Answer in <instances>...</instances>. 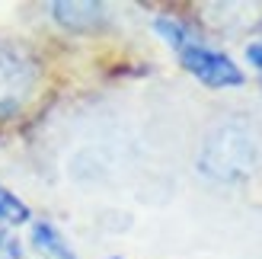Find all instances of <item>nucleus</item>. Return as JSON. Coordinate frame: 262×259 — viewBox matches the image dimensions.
<instances>
[{
	"label": "nucleus",
	"instance_id": "nucleus-1",
	"mask_svg": "<svg viewBox=\"0 0 262 259\" xmlns=\"http://www.w3.org/2000/svg\"><path fill=\"white\" fill-rule=\"evenodd\" d=\"M259 163V144L243 125L214 128L199 154V170L217 183H240Z\"/></svg>",
	"mask_w": 262,
	"mask_h": 259
},
{
	"label": "nucleus",
	"instance_id": "nucleus-2",
	"mask_svg": "<svg viewBox=\"0 0 262 259\" xmlns=\"http://www.w3.org/2000/svg\"><path fill=\"white\" fill-rule=\"evenodd\" d=\"M38 80V68L26 51L0 42V119L16 115L29 102Z\"/></svg>",
	"mask_w": 262,
	"mask_h": 259
},
{
	"label": "nucleus",
	"instance_id": "nucleus-3",
	"mask_svg": "<svg viewBox=\"0 0 262 259\" xmlns=\"http://www.w3.org/2000/svg\"><path fill=\"white\" fill-rule=\"evenodd\" d=\"M179 61H182V68H186L192 77H199V80L205 87H243V71L237 68V61L227 58L224 51H214V48H208V45H189V48H182L179 51Z\"/></svg>",
	"mask_w": 262,
	"mask_h": 259
},
{
	"label": "nucleus",
	"instance_id": "nucleus-4",
	"mask_svg": "<svg viewBox=\"0 0 262 259\" xmlns=\"http://www.w3.org/2000/svg\"><path fill=\"white\" fill-rule=\"evenodd\" d=\"M51 16L71 32H96L106 23V7L93 0H58L51 4Z\"/></svg>",
	"mask_w": 262,
	"mask_h": 259
},
{
	"label": "nucleus",
	"instance_id": "nucleus-5",
	"mask_svg": "<svg viewBox=\"0 0 262 259\" xmlns=\"http://www.w3.org/2000/svg\"><path fill=\"white\" fill-rule=\"evenodd\" d=\"M32 243L42 253H48L51 259H77L74 250H71V243L61 237V230L51 221H35L32 224Z\"/></svg>",
	"mask_w": 262,
	"mask_h": 259
},
{
	"label": "nucleus",
	"instance_id": "nucleus-6",
	"mask_svg": "<svg viewBox=\"0 0 262 259\" xmlns=\"http://www.w3.org/2000/svg\"><path fill=\"white\" fill-rule=\"evenodd\" d=\"M154 32L160 35L166 45H173L176 51L189 48V45H199L195 32H192L182 19H176V16H157V19H154Z\"/></svg>",
	"mask_w": 262,
	"mask_h": 259
},
{
	"label": "nucleus",
	"instance_id": "nucleus-7",
	"mask_svg": "<svg viewBox=\"0 0 262 259\" xmlns=\"http://www.w3.org/2000/svg\"><path fill=\"white\" fill-rule=\"evenodd\" d=\"M32 218L29 205H26L19 196H13L7 186H0V221L4 224H26Z\"/></svg>",
	"mask_w": 262,
	"mask_h": 259
},
{
	"label": "nucleus",
	"instance_id": "nucleus-8",
	"mask_svg": "<svg viewBox=\"0 0 262 259\" xmlns=\"http://www.w3.org/2000/svg\"><path fill=\"white\" fill-rule=\"evenodd\" d=\"M246 61H250L253 68H259V71H262V42H253L250 48H246Z\"/></svg>",
	"mask_w": 262,
	"mask_h": 259
},
{
	"label": "nucleus",
	"instance_id": "nucleus-9",
	"mask_svg": "<svg viewBox=\"0 0 262 259\" xmlns=\"http://www.w3.org/2000/svg\"><path fill=\"white\" fill-rule=\"evenodd\" d=\"M112 259H119V256H112Z\"/></svg>",
	"mask_w": 262,
	"mask_h": 259
}]
</instances>
